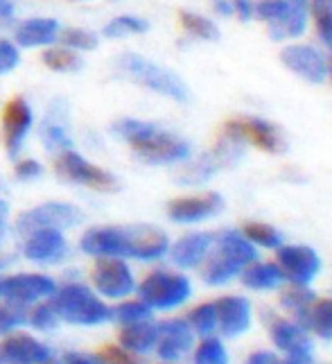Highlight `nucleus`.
<instances>
[{
  "instance_id": "obj_1",
  "label": "nucleus",
  "mask_w": 332,
  "mask_h": 364,
  "mask_svg": "<svg viewBox=\"0 0 332 364\" xmlns=\"http://www.w3.org/2000/svg\"><path fill=\"white\" fill-rule=\"evenodd\" d=\"M122 141L132 145L134 152L151 163V166H168V163H181L190 159V143L172 132H165L151 122L136 118H124L113 124Z\"/></svg>"
},
{
  "instance_id": "obj_2",
  "label": "nucleus",
  "mask_w": 332,
  "mask_h": 364,
  "mask_svg": "<svg viewBox=\"0 0 332 364\" xmlns=\"http://www.w3.org/2000/svg\"><path fill=\"white\" fill-rule=\"evenodd\" d=\"M255 258H258V249L242 235V231H224L215 235L210 254L201 265V279L213 287L226 285L240 279L242 269Z\"/></svg>"
},
{
  "instance_id": "obj_3",
  "label": "nucleus",
  "mask_w": 332,
  "mask_h": 364,
  "mask_svg": "<svg viewBox=\"0 0 332 364\" xmlns=\"http://www.w3.org/2000/svg\"><path fill=\"white\" fill-rule=\"evenodd\" d=\"M50 299L57 317L75 326H102L113 319V310L93 290L80 283L57 287Z\"/></svg>"
},
{
  "instance_id": "obj_4",
  "label": "nucleus",
  "mask_w": 332,
  "mask_h": 364,
  "mask_svg": "<svg viewBox=\"0 0 332 364\" xmlns=\"http://www.w3.org/2000/svg\"><path fill=\"white\" fill-rule=\"evenodd\" d=\"M255 18L267 25L274 41H294L308 30L310 3L308 0H258Z\"/></svg>"
},
{
  "instance_id": "obj_5",
  "label": "nucleus",
  "mask_w": 332,
  "mask_h": 364,
  "mask_svg": "<svg viewBox=\"0 0 332 364\" xmlns=\"http://www.w3.org/2000/svg\"><path fill=\"white\" fill-rule=\"evenodd\" d=\"M118 66L127 77L134 80L140 86H145L149 91L176 100V102H186L188 100V86L183 84V80L178 77V75H174L172 70L154 64V61L134 55V53H127L120 57Z\"/></svg>"
},
{
  "instance_id": "obj_6",
  "label": "nucleus",
  "mask_w": 332,
  "mask_h": 364,
  "mask_svg": "<svg viewBox=\"0 0 332 364\" xmlns=\"http://www.w3.org/2000/svg\"><path fill=\"white\" fill-rule=\"evenodd\" d=\"M138 294L151 310L168 312L188 304L190 296H193V283L181 272L154 269L140 281Z\"/></svg>"
},
{
  "instance_id": "obj_7",
  "label": "nucleus",
  "mask_w": 332,
  "mask_h": 364,
  "mask_svg": "<svg viewBox=\"0 0 332 364\" xmlns=\"http://www.w3.org/2000/svg\"><path fill=\"white\" fill-rule=\"evenodd\" d=\"M224 134L231 136L240 145H253L255 149L269 154H280L285 149V138L274 122L258 116H242L226 122Z\"/></svg>"
},
{
  "instance_id": "obj_8",
  "label": "nucleus",
  "mask_w": 332,
  "mask_h": 364,
  "mask_svg": "<svg viewBox=\"0 0 332 364\" xmlns=\"http://www.w3.org/2000/svg\"><path fill=\"white\" fill-rule=\"evenodd\" d=\"M55 172L59 174L61 179H66L70 183H80V186H86V188H93V191H100V193L118 191V179L113 177L111 172L93 166L91 161H86L82 154L73 152V149H66V152H61L57 156Z\"/></svg>"
},
{
  "instance_id": "obj_9",
  "label": "nucleus",
  "mask_w": 332,
  "mask_h": 364,
  "mask_svg": "<svg viewBox=\"0 0 332 364\" xmlns=\"http://www.w3.org/2000/svg\"><path fill=\"white\" fill-rule=\"evenodd\" d=\"M276 265L283 279L291 285H310L321 274V256L308 245H280L276 249Z\"/></svg>"
},
{
  "instance_id": "obj_10",
  "label": "nucleus",
  "mask_w": 332,
  "mask_h": 364,
  "mask_svg": "<svg viewBox=\"0 0 332 364\" xmlns=\"http://www.w3.org/2000/svg\"><path fill=\"white\" fill-rule=\"evenodd\" d=\"M269 337L278 353L289 360H312V333L308 326L291 317H272Z\"/></svg>"
},
{
  "instance_id": "obj_11",
  "label": "nucleus",
  "mask_w": 332,
  "mask_h": 364,
  "mask_svg": "<svg viewBox=\"0 0 332 364\" xmlns=\"http://www.w3.org/2000/svg\"><path fill=\"white\" fill-rule=\"evenodd\" d=\"M95 294L105 299H127L136 292V276L120 258H100L91 272Z\"/></svg>"
},
{
  "instance_id": "obj_12",
  "label": "nucleus",
  "mask_w": 332,
  "mask_h": 364,
  "mask_svg": "<svg viewBox=\"0 0 332 364\" xmlns=\"http://www.w3.org/2000/svg\"><path fill=\"white\" fill-rule=\"evenodd\" d=\"M280 61L296 75V77L310 82V84H321L328 80V59L318 48L310 43H289L280 53Z\"/></svg>"
},
{
  "instance_id": "obj_13",
  "label": "nucleus",
  "mask_w": 332,
  "mask_h": 364,
  "mask_svg": "<svg viewBox=\"0 0 332 364\" xmlns=\"http://www.w3.org/2000/svg\"><path fill=\"white\" fill-rule=\"evenodd\" d=\"M82 220V213L70 206V204H61V202H48L36 206L28 213H23L18 218V231L23 233H32L39 229H70Z\"/></svg>"
},
{
  "instance_id": "obj_14",
  "label": "nucleus",
  "mask_w": 332,
  "mask_h": 364,
  "mask_svg": "<svg viewBox=\"0 0 332 364\" xmlns=\"http://www.w3.org/2000/svg\"><path fill=\"white\" fill-rule=\"evenodd\" d=\"M217 308V333L222 337H242L251 331L253 323V308L251 301L242 294H224L215 301Z\"/></svg>"
},
{
  "instance_id": "obj_15",
  "label": "nucleus",
  "mask_w": 332,
  "mask_h": 364,
  "mask_svg": "<svg viewBox=\"0 0 332 364\" xmlns=\"http://www.w3.org/2000/svg\"><path fill=\"white\" fill-rule=\"evenodd\" d=\"M222 210H224V199L220 193H203V195L172 199L168 204V218L174 224H199L213 220Z\"/></svg>"
},
{
  "instance_id": "obj_16",
  "label": "nucleus",
  "mask_w": 332,
  "mask_h": 364,
  "mask_svg": "<svg viewBox=\"0 0 332 364\" xmlns=\"http://www.w3.org/2000/svg\"><path fill=\"white\" fill-rule=\"evenodd\" d=\"M195 346V333L186 319H165L159 323V340H156V355L174 364L183 360Z\"/></svg>"
},
{
  "instance_id": "obj_17",
  "label": "nucleus",
  "mask_w": 332,
  "mask_h": 364,
  "mask_svg": "<svg viewBox=\"0 0 332 364\" xmlns=\"http://www.w3.org/2000/svg\"><path fill=\"white\" fill-rule=\"evenodd\" d=\"M57 290L55 281L50 276L43 274H14L9 279L3 281V290L0 296H5L11 304H34V301H41L53 296Z\"/></svg>"
},
{
  "instance_id": "obj_18",
  "label": "nucleus",
  "mask_w": 332,
  "mask_h": 364,
  "mask_svg": "<svg viewBox=\"0 0 332 364\" xmlns=\"http://www.w3.org/2000/svg\"><path fill=\"white\" fill-rule=\"evenodd\" d=\"M32 120H34L32 109L23 97H14L5 105L0 124H3V145L11 159L21 152L25 136H28L32 127Z\"/></svg>"
},
{
  "instance_id": "obj_19",
  "label": "nucleus",
  "mask_w": 332,
  "mask_h": 364,
  "mask_svg": "<svg viewBox=\"0 0 332 364\" xmlns=\"http://www.w3.org/2000/svg\"><path fill=\"white\" fill-rule=\"evenodd\" d=\"M170 251V237L156 227H129L127 229V256L151 262L159 260Z\"/></svg>"
},
{
  "instance_id": "obj_20",
  "label": "nucleus",
  "mask_w": 332,
  "mask_h": 364,
  "mask_svg": "<svg viewBox=\"0 0 332 364\" xmlns=\"http://www.w3.org/2000/svg\"><path fill=\"white\" fill-rule=\"evenodd\" d=\"M82 251L97 258H120L127 256V229L120 227H97L82 235Z\"/></svg>"
},
{
  "instance_id": "obj_21",
  "label": "nucleus",
  "mask_w": 332,
  "mask_h": 364,
  "mask_svg": "<svg viewBox=\"0 0 332 364\" xmlns=\"http://www.w3.org/2000/svg\"><path fill=\"white\" fill-rule=\"evenodd\" d=\"M215 242V235L213 233H188L183 237H178L174 245H170V258L176 267L181 269H195L201 267L206 262L210 249Z\"/></svg>"
},
{
  "instance_id": "obj_22",
  "label": "nucleus",
  "mask_w": 332,
  "mask_h": 364,
  "mask_svg": "<svg viewBox=\"0 0 332 364\" xmlns=\"http://www.w3.org/2000/svg\"><path fill=\"white\" fill-rule=\"evenodd\" d=\"M66 237L61 235L57 229H39L28 233V240H25L23 254L28 260L34 262H57L66 256Z\"/></svg>"
},
{
  "instance_id": "obj_23",
  "label": "nucleus",
  "mask_w": 332,
  "mask_h": 364,
  "mask_svg": "<svg viewBox=\"0 0 332 364\" xmlns=\"http://www.w3.org/2000/svg\"><path fill=\"white\" fill-rule=\"evenodd\" d=\"M0 350L11 364H43L53 360V350L39 340H34L32 335L16 333L9 335L7 340L0 344Z\"/></svg>"
},
{
  "instance_id": "obj_24",
  "label": "nucleus",
  "mask_w": 332,
  "mask_h": 364,
  "mask_svg": "<svg viewBox=\"0 0 332 364\" xmlns=\"http://www.w3.org/2000/svg\"><path fill=\"white\" fill-rule=\"evenodd\" d=\"M240 281L247 285V290H253V292H274L285 283L283 272L278 269L276 260L272 262V260H258V258L242 269Z\"/></svg>"
},
{
  "instance_id": "obj_25",
  "label": "nucleus",
  "mask_w": 332,
  "mask_h": 364,
  "mask_svg": "<svg viewBox=\"0 0 332 364\" xmlns=\"http://www.w3.org/2000/svg\"><path fill=\"white\" fill-rule=\"evenodd\" d=\"M118 340H120V346L127 348L134 355L149 353V350L156 348L159 323H154L151 319L136 321V323H124L120 335H118Z\"/></svg>"
},
{
  "instance_id": "obj_26",
  "label": "nucleus",
  "mask_w": 332,
  "mask_h": 364,
  "mask_svg": "<svg viewBox=\"0 0 332 364\" xmlns=\"http://www.w3.org/2000/svg\"><path fill=\"white\" fill-rule=\"evenodd\" d=\"M59 23L55 18H30L16 30V41L23 48H39L48 46L57 39Z\"/></svg>"
},
{
  "instance_id": "obj_27",
  "label": "nucleus",
  "mask_w": 332,
  "mask_h": 364,
  "mask_svg": "<svg viewBox=\"0 0 332 364\" xmlns=\"http://www.w3.org/2000/svg\"><path fill=\"white\" fill-rule=\"evenodd\" d=\"M316 294L310 290V285H287L283 294H280V306L287 312L291 319H299L305 323L310 308L314 306Z\"/></svg>"
},
{
  "instance_id": "obj_28",
  "label": "nucleus",
  "mask_w": 332,
  "mask_h": 364,
  "mask_svg": "<svg viewBox=\"0 0 332 364\" xmlns=\"http://www.w3.org/2000/svg\"><path fill=\"white\" fill-rule=\"evenodd\" d=\"M305 326H308V331L316 335L318 340L332 342V296L314 301L308 317H305Z\"/></svg>"
},
{
  "instance_id": "obj_29",
  "label": "nucleus",
  "mask_w": 332,
  "mask_h": 364,
  "mask_svg": "<svg viewBox=\"0 0 332 364\" xmlns=\"http://www.w3.org/2000/svg\"><path fill=\"white\" fill-rule=\"evenodd\" d=\"M242 235H245L255 249H274L276 251L280 245H283V233L267 222H255V220L247 222L245 227H242Z\"/></svg>"
},
{
  "instance_id": "obj_30",
  "label": "nucleus",
  "mask_w": 332,
  "mask_h": 364,
  "mask_svg": "<svg viewBox=\"0 0 332 364\" xmlns=\"http://www.w3.org/2000/svg\"><path fill=\"white\" fill-rule=\"evenodd\" d=\"M178 21H181V28L199 41H217L220 39V28L215 25V21L197 14V11H188V9L178 11Z\"/></svg>"
},
{
  "instance_id": "obj_31",
  "label": "nucleus",
  "mask_w": 332,
  "mask_h": 364,
  "mask_svg": "<svg viewBox=\"0 0 332 364\" xmlns=\"http://www.w3.org/2000/svg\"><path fill=\"white\" fill-rule=\"evenodd\" d=\"M188 326L193 328L195 335L199 337H210L217 333V308L215 301H206V304H199L188 312L186 317Z\"/></svg>"
},
{
  "instance_id": "obj_32",
  "label": "nucleus",
  "mask_w": 332,
  "mask_h": 364,
  "mask_svg": "<svg viewBox=\"0 0 332 364\" xmlns=\"http://www.w3.org/2000/svg\"><path fill=\"white\" fill-rule=\"evenodd\" d=\"M195 364H231V355H228L226 344L220 337H201V342L195 346L193 353Z\"/></svg>"
},
{
  "instance_id": "obj_33",
  "label": "nucleus",
  "mask_w": 332,
  "mask_h": 364,
  "mask_svg": "<svg viewBox=\"0 0 332 364\" xmlns=\"http://www.w3.org/2000/svg\"><path fill=\"white\" fill-rule=\"evenodd\" d=\"M310 18L314 21L318 39L332 53V0H312Z\"/></svg>"
},
{
  "instance_id": "obj_34",
  "label": "nucleus",
  "mask_w": 332,
  "mask_h": 364,
  "mask_svg": "<svg viewBox=\"0 0 332 364\" xmlns=\"http://www.w3.org/2000/svg\"><path fill=\"white\" fill-rule=\"evenodd\" d=\"M43 64L50 70H57V73H73V70H80L84 61L80 55H75V50L70 48H53L43 53Z\"/></svg>"
},
{
  "instance_id": "obj_35",
  "label": "nucleus",
  "mask_w": 332,
  "mask_h": 364,
  "mask_svg": "<svg viewBox=\"0 0 332 364\" xmlns=\"http://www.w3.org/2000/svg\"><path fill=\"white\" fill-rule=\"evenodd\" d=\"M149 30V23L140 16H118L105 25V36L109 39H122V36H132V34H143Z\"/></svg>"
},
{
  "instance_id": "obj_36",
  "label": "nucleus",
  "mask_w": 332,
  "mask_h": 364,
  "mask_svg": "<svg viewBox=\"0 0 332 364\" xmlns=\"http://www.w3.org/2000/svg\"><path fill=\"white\" fill-rule=\"evenodd\" d=\"M113 317H116L122 326L124 323H136V321H145L151 319V308L145 304L143 299L136 301H122V304L113 310Z\"/></svg>"
},
{
  "instance_id": "obj_37",
  "label": "nucleus",
  "mask_w": 332,
  "mask_h": 364,
  "mask_svg": "<svg viewBox=\"0 0 332 364\" xmlns=\"http://www.w3.org/2000/svg\"><path fill=\"white\" fill-rule=\"evenodd\" d=\"M61 43L70 48V50H95L97 48V36L93 32H88V30H82V28H68V30H63L61 32Z\"/></svg>"
},
{
  "instance_id": "obj_38",
  "label": "nucleus",
  "mask_w": 332,
  "mask_h": 364,
  "mask_svg": "<svg viewBox=\"0 0 332 364\" xmlns=\"http://www.w3.org/2000/svg\"><path fill=\"white\" fill-rule=\"evenodd\" d=\"M28 321V312L21 304H7L0 306V335H9L14 328H18L21 323Z\"/></svg>"
},
{
  "instance_id": "obj_39",
  "label": "nucleus",
  "mask_w": 332,
  "mask_h": 364,
  "mask_svg": "<svg viewBox=\"0 0 332 364\" xmlns=\"http://www.w3.org/2000/svg\"><path fill=\"white\" fill-rule=\"evenodd\" d=\"M95 364H140L134 353H129L120 344H107L105 348H100L93 355Z\"/></svg>"
},
{
  "instance_id": "obj_40",
  "label": "nucleus",
  "mask_w": 332,
  "mask_h": 364,
  "mask_svg": "<svg viewBox=\"0 0 332 364\" xmlns=\"http://www.w3.org/2000/svg\"><path fill=\"white\" fill-rule=\"evenodd\" d=\"M43 141H45L48 149H63V152H66V149L73 145L66 127L59 124V122H53V124L48 122L45 124V127H43Z\"/></svg>"
},
{
  "instance_id": "obj_41",
  "label": "nucleus",
  "mask_w": 332,
  "mask_h": 364,
  "mask_svg": "<svg viewBox=\"0 0 332 364\" xmlns=\"http://www.w3.org/2000/svg\"><path fill=\"white\" fill-rule=\"evenodd\" d=\"M28 321H30V326H34V328H39V331H50L57 326L59 317L53 310V306L41 304V306H34L32 312H28Z\"/></svg>"
},
{
  "instance_id": "obj_42",
  "label": "nucleus",
  "mask_w": 332,
  "mask_h": 364,
  "mask_svg": "<svg viewBox=\"0 0 332 364\" xmlns=\"http://www.w3.org/2000/svg\"><path fill=\"white\" fill-rule=\"evenodd\" d=\"M18 66V50L14 43L0 41V75H5L9 70H14Z\"/></svg>"
},
{
  "instance_id": "obj_43",
  "label": "nucleus",
  "mask_w": 332,
  "mask_h": 364,
  "mask_svg": "<svg viewBox=\"0 0 332 364\" xmlns=\"http://www.w3.org/2000/svg\"><path fill=\"white\" fill-rule=\"evenodd\" d=\"M14 174H16V179H21V181H34V179H39L43 174V168H41V163H36L32 159H25V161H18L14 166Z\"/></svg>"
},
{
  "instance_id": "obj_44",
  "label": "nucleus",
  "mask_w": 332,
  "mask_h": 364,
  "mask_svg": "<svg viewBox=\"0 0 332 364\" xmlns=\"http://www.w3.org/2000/svg\"><path fill=\"white\" fill-rule=\"evenodd\" d=\"M233 16L240 21H253L255 18V0H233Z\"/></svg>"
},
{
  "instance_id": "obj_45",
  "label": "nucleus",
  "mask_w": 332,
  "mask_h": 364,
  "mask_svg": "<svg viewBox=\"0 0 332 364\" xmlns=\"http://www.w3.org/2000/svg\"><path fill=\"white\" fill-rule=\"evenodd\" d=\"M245 364H283L274 350H264V348H258L253 350V353L245 360Z\"/></svg>"
},
{
  "instance_id": "obj_46",
  "label": "nucleus",
  "mask_w": 332,
  "mask_h": 364,
  "mask_svg": "<svg viewBox=\"0 0 332 364\" xmlns=\"http://www.w3.org/2000/svg\"><path fill=\"white\" fill-rule=\"evenodd\" d=\"M61 362L63 364H95V358L84 355V353H66Z\"/></svg>"
},
{
  "instance_id": "obj_47",
  "label": "nucleus",
  "mask_w": 332,
  "mask_h": 364,
  "mask_svg": "<svg viewBox=\"0 0 332 364\" xmlns=\"http://www.w3.org/2000/svg\"><path fill=\"white\" fill-rule=\"evenodd\" d=\"M215 11L220 16H233V0H215Z\"/></svg>"
},
{
  "instance_id": "obj_48",
  "label": "nucleus",
  "mask_w": 332,
  "mask_h": 364,
  "mask_svg": "<svg viewBox=\"0 0 332 364\" xmlns=\"http://www.w3.org/2000/svg\"><path fill=\"white\" fill-rule=\"evenodd\" d=\"M14 14V5H11V0H0V18H9Z\"/></svg>"
},
{
  "instance_id": "obj_49",
  "label": "nucleus",
  "mask_w": 332,
  "mask_h": 364,
  "mask_svg": "<svg viewBox=\"0 0 332 364\" xmlns=\"http://www.w3.org/2000/svg\"><path fill=\"white\" fill-rule=\"evenodd\" d=\"M7 215H9V204L5 199H0V231L5 229V222H7Z\"/></svg>"
},
{
  "instance_id": "obj_50",
  "label": "nucleus",
  "mask_w": 332,
  "mask_h": 364,
  "mask_svg": "<svg viewBox=\"0 0 332 364\" xmlns=\"http://www.w3.org/2000/svg\"><path fill=\"white\" fill-rule=\"evenodd\" d=\"M283 364H312V360H289V358H283Z\"/></svg>"
},
{
  "instance_id": "obj_51",
  "label": "nucleus",
  "mask_w": 332,
  "mask_h": 364,
  "mask_svg": "<svg viewBox=\"0 0 332 364\" xmlns=\"http://www.w3.org/2000/svg\"><path fill=\"white\" fill-rule=\"evenodd\" d=\"M0 364H11L7 358H5V353H3V350H0Z\"/></svg>"
},
{
  "instance_id": "obj_52",
  "label": "nucleus",
  "mask_w": 332,
  "mask_h": 364,
  "mask_svg": "<svg viewBox=\"0 0 332 364\" xmlns=\"http://www.w3.org/2000/svg\"><path fill=\"white\" fill-rule=\"evenodd\" d=\"M328 77H330V82H332V59L328 61Z\"/></svg>"
},
{
  "instance_id": "obj_53",
  "label": "nucleus",
  "mask_w": 332,
  "mask_h": 364,
  "mask_svg": "<svg viewBox=\"0 0 332 364\" xmlns=\"http://www.w3.org/2000/svg\"><path fill=\"white\" fill-rule=\"evenodd\" d=\"M43 364H55V362H53V360H50V362H43Z\"/></svg>"
},
{
  "instance_id": "obj_54",
  "label": "nucleus",
  "mask_w": 332,
  "mask_h": 364,
  "mask_svg": "<svg viewBox=\"0 0 332 364\" xmlns=\"http://www.w3.org/2000/svg\"><path fill=\"white\" fill-rule=\"evenodd\" d=\"M0 290H3V281H0Z\"/></svg>"
},
{
  "instance_id": "obj_55",
  "label": "nucleus",
  "mask_w": 332,
  "mask_h": 364,
  "mask_svg": "<svg viewBox=\"0 0 332 364\" xmlns=\"http://www.w3.org/2000/svg\"><path fill=\"white\" fill-rule=\"evenodd\" d=\"M0 188H3V183H0Z\"/></svg>"
}]
</instances>
